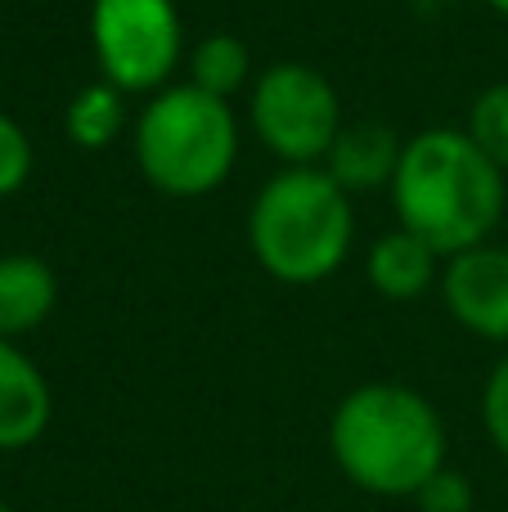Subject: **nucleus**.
Instances as JSON below:
<instances>
[{"label": "nucleus", "mask_w": 508, "mask_h": 512, "mask_svg": "<svg viewBox=\"0 0 508 512\" xmlns=\"http://www.w3.org/2000/svg\"><path fill=\"white\" fill-rule=\"evenodd\" d=\"M185 72L189 86L207 90L216 99H234L252 86V50L234 32H207L198 45H189Z\"/></svg>", "instance_id": "f8f14e48"}, {"label": "nucleus", "mask_w": 508, "mask_h": 512, "mask_svg": "<svg viewBox=\"0 0 508 512\" xmlns=\"http://www.w3.org/2000/svg\"><path fill=\"white\" fill-rule=\"evenodd\" d=\"M131 153L144 185L167 198H207L234 176L239 117L230 99H216L189 81L144 99L131 122Z\"/></svg>", "instance_id": "20e7f679"}, {"label": "nucleus", "mask_w": 508, "mask_h": 512, "mask_svg": "<svg viewBox=\"0 0 508 512\" xmlns=\"http://www.w3.org/2000/svg\"><path fill=\"white\" fill-rule=\"evenodd\" d=\"M0 512H14V508H9V504H0Z\"/></svg>", "instance_id": "aec40b11"}, {"label": "nucleus", "mask_w": 508, "mask_h": 512, "mask_svg": "<svg viewBox=\"0 0 508 512\" xmlns=\"http://www.w3.org/2000/svg\"><path fill=\"white\" fill-rule=\"evenodd\" d=\"M126 99L131 95H122V90L108 86V81H90V86H81L77 95L68 99V108H63V135L86 153L108 149V144L122 140V131L131 126Z\"/></svg>", "instance_id": "ddd939ff"}, {"label": "nucleus", "mask_w": 508, "mask_h": 512, "mask_svg": "<svg viewBox=\"0 0 508 512\" xmlns=\"http://www.w3.org/2000/svg\"><path fill=\"white\" fill-rule=\"evenodd\" d=\"M248 122L261 149L284 167H324L333 140L347 126L338 86L302 59H279L252 77Z\"/></svg>", "instance_id": "39448f33"}, {"label": "nucleus", "mask_w": 508, "mask_h": 512, "mask_svg": "<svg viewBox=\"0 0 508 512\" xmlns=\"http://www.w3.org/2000/svg\"><path fill=\"white\" fill-rule=\"evenodd\" d=\"M356 243L351 194L324 167H279L248 212V248L270 279L288 288L324 283Z\"/></svg>", "instance_id": "7ed1b4c3"}, {"label": "nucleus", "mask_w": 508, "mask_h": 512, "mask_svg": "<svg viewBox=\"0 0 508 512\" xmlns=\"http://www.w3.org/2000/svg\"><path fill=\"white\" fill-rule=\"evenodd\" d=\"M369 288L387 301H419L432 283H441V256L410 230H387L383 239H374V248L365 256Z\"/></svg>", "instance_id": "9d476101"}, {"label": "nucleus", "mask_w": 508, "mask_h": 512, "mask_svg": "<svg viewBox=\"0 0 508 512\" xmlns=\"http://www.w3.org/2000/svg\"><path fill=\"white\" fill-rule=\"evenodd\" d=\"M396 225L419 234L441 261L482 248L504 221L508 176L464 126H428L401 149L392 185Z\"/></svg>", "instance_id": "f257e3e1"}, {"label": "nucleus", "mask_w": 508, "mask_h": 512, "mask_svg": "<svg viewBox=\"0 0 508 512\" xmlns=\"http://www.w3.org/2000/svg\"><path fill=\"white\" fill-rule=\"evenodd\" d=\"M410 5H414V9H419V14H423V18H437V14H446V9H450V5H455V0H410Z\"/></svg>", "instance_id": "a211bd4d"}, {"label": "nucleus", "mask_w": 508, "mask_h": 512, "mask_svg": "<svg viewBox=\"0 0 508 512\" xmlns=\"http://www.w3.org/2000/svg\"><path fill=\"white\" fill-rule=\"evenodd\" d=\"M54 396L32 355L0 337V450H27L45 436Z\"/></svg>", "instance_id": "6e6552de"}, {"label": "nucleus", "mask_w": 508, "mask_h": 512, "mask_svg": "<svg viewBox=\"0 0 508 512\" xmlns=\"http://www.w3.org/2000/svg\"><path fill=\"white\" fill-rule=\"evenodd\" d=\"M414 499L423 504V512H468V504H473L468 486L455 477V472H437Z\"/></svg>", "instance_id": "f3484780"}, {"label": "nucleus", "mask_w": 508, "mask_h": 512, "mask_svg": "<svg viewBox=\"0 0 508 512\" xmlns=\"http://www.w3.org/2000/svg\"><path fill=\"white\" fill-rule=\"evenodd\" d=\"M482 5H486V9H495L500 18H508V0H482Z\"/></svg>", "instance_id": "6ab92c4d"}, {"label": "nucleus", "mask_w": 508, "mask_h": 512, "mask_svg": "<svg viewBox=\"0 0 508 512\" xmlns=\"http://www.w3.org/2000/svg\"><path fill=\"white\" fill-rule=\"evenodd\" d=\"M90 54L99 81L122 95H158L185 63V18L176 0H90Z\"/></svg>", "instance_id": "423d86ee"}, {"label": "nucleus", "mask_w": 508, "mask_h": 512, "mask_svg": "<svg viewBox=\"0 0 508 512\" xmlns=\"http://www.w3.org/2000/svg\"><path fill=\"white\" fill-rule=\"evenodd\" d=\"M468 135L473 144L508 176V81H495L468 104Z\"/></svg>", "instance_id": "4468645a"}, {"label": "nucleus", "mask_w": 508, "mask_h": 512, "mask_svg": "<svg viewBox=\"0 0 508 512\" xmlns=\"http://www.w3.org/2000/svg\"><path fill=\"white\" fill-rule=\"evenodd\" d=\"M482 423H486L491 445L508 459V355L495 364L482 387Z\"/></svg>", "instance_id": "dca6fc26"}, {"label": "nucleus", "mask_w": 508, "mask_h": 512, "mask_svg": "<svg viewBox=\"0 0 508 512\" xmlns=\"http://www.w3.org/2000/svg\"><path fill=\"white\" fill-rule=\"evenodd\" d=\"M32 167H36L32 135L9 113H0V198H14L32 180Z\"/></svg>", "instance_id": "2eb2a0df"}, {"label": "nucleus", "mask_w": 508, "mask_h": 512, "mask_svg": "<svg viewBox=\"0 0 508 512\" xmlns=\"http://www.w3.org/2000/svg\"><path fill=\"white\" fill-rule=\"evenodd\" d=\"M54 301H59V279L41 256H0V337L14 342V337L41 328L54 315Z\"/></svg>", "instance_id": "9b49d317"}, {"label": "nucleus", "mask_w": 508, "mask_h": 512, "mask_svg": "<svg viewBox=\"0 0 508 512\" xmlns=\"http://www.w3.org/2000/svg\"><path fill=\"white\" fill-rule=\"evenodd\" d=\"M329 445L351 486L383 499H414L446 472V423L428 396L401 382H365L333 409Z\"/></svg>", "instance_id": "f03ea898"}, {"label": "nucleus", "mask_w": 508, "mask_h": 512, "mask_svg": "<svg viewBox=\"0 0 508 512\" xmlns=\"http://www.w3.org/2000/svg\"><path fill=\"white\" fill-rule=\"evenodd\" d=\"M441 301L459 328L508 346V248L482 243L450 256L441 270Z\"/></svg>", "instance_id": "0eeeda50"}, {"label": "nucleus", "mask_w": 508, "mask_h": 512, "mask_svg": "<svg viewBox=\"0 0 508 512\" xmlns=\"http://www.w3.org/2000/svg\"><path fill=\"white\" fill-rule=\"evenodd\" d=\"M401 149L405 140L387 122H347L324 158V171L347 194H374V189L392 185L396 167H401Z\"/></svg>", "instance_id": "1a4fd4ad"}]
</instances>
